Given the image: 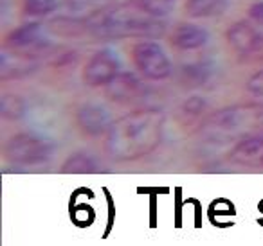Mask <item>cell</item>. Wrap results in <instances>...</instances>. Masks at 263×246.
Here are the masks:
<instances>
[{
	"mask_svg": "<svg viewBox=\"0 0 263 246\" xmlns=\"http://www.w3.org/2000/svg\"><path fill=\"white\" fill-rule=\"evenodd\" d=\"M209 42V33L200 26L195 24H182L173 31L172 44L182 51H195L202 49Z\"/></svg>",
	"mask_w": 263,
	"mask_h": 246,
	"instance_id": "10",
	"label": "cell"
},
{
	"mask_svg": "<svg viewBox=\"0 0 263 246\" xmlns=\"http://www.w3.org/2000/svg\"><path fill=\"white\" fill-rule=\"evenodd\" d=\"M130 2L134 8L141 9L152 16H157V18L168 15L175 4V0H130Z\"/></svg>",
	"mask_w": 263,
	"mask_h": 246,
	"instance_id": "15",
	"label": "cell"
},
{
	"mask_svg": "<svg viewBox=\"0 0 263 246\" xmlns=\"http://www.w3.org/2000/svg\"><path fill=\"white\" fill-rule=\"evenodd\" d=\"M249 16L258 20V22H263V2H258V4L252 6V8L249 9Z\"/></svg>",
	"mask_w": 263,
	"mask_h": 246,
	"instance_id": "19",
	"label": "cell"
},
{
	"mask_svg": "<svg viewBox=\"0 0 263 246\" xmlns=\"http://www.w3.org/2000/svg\"><path fill=\"white\" fill-rule=\"evenodd\" d=\"M62 173L67 174H90L98 173V163L92 156L85 155V153H76V155L69 156L62 167Z\"/></svg>",
	"mask_w": 263,
	"mask_h": 246,
	"instance_id": "13",
	"label": "cell"
},
{
	"mask_svg": "<svg viewBox=\"0 0 263 246\" xmlns=\"http://www.w3.org/2000/svg\"><path fill=\"white\" fill-rule=\"evenodd\" d=\"M231 162L247 167H263V137H249L240 140L229 155Z\"/></svg>",
	"mask_w": 263,
	"mask_h": 246,
	"instance_id": "8",
	"label": "cell"
},
{
	"mask_svg": "<svg viewBox=\"0 0 263 246\" xmlns=\"http://www.w3.org/2000/svg\"><path fill=\"white\" fill-rule=\"evenodd\" d=\"M42 44H44V26L38 22L26 24V26L15 29L6 38V45L15 49V51L38 49Z\"/></svg>",
	"mask_w": 263,
	"mask_h": 246,
	"instance_id": "9",
	"label": "cell"
},
{
	"mask_svg": "<svg viewBox=\"0 0 263 246\" xmlns=\"http://www.w3.org/2000/svg\"><path fill=\"white\" fill-rule=\"evenodd\" d=\"M229 0H187L186 15L191 18H213L226 13Z\"/></svg>",
	"mask_w": 263,
	"mask_h": 246,
	"instance_id": "11",
	"label": "cell"
},
{
	"mask_svg": "<svg viewBox=\"0 0 263 246\" xmlns=\"http://www.w3.org/2000/svg\"><path fill=\"white\" fill-rule=\"evenodd\" d=\"M52 146L34 135L20 133L11 137L4 146V156L9 163L16 166H38L49 160Z\"/></svg>",
	"mask_w": 263,
	"mask_h": 246,
	"instance_id": "3",
	"label": "cell"
},
{
	"mask_svg": "<svg viewBox=\"0 0 263 246\" xmlns=\"http://www.w3.org/2000/svg\"><path fill=\"white\" fill-rule=\"evenodd\" d=\"M247 90L249 94L258 95V97L263 95V69L251 76V79L247 81Z\"/></svg>",
	"mask_w": 263,
	"mask_h": 246,
	"instance_id": "18",
	"label": "cell"
},
{
	"mask_svg": "<svg viewBox=\"0 0 263 246\" xmlns=\"http://www.w3.org/2000/svg\"><path fill=\"white\" fill-rule=\"evenodd\" d=\"M132 61L141 74L148 79L162 81L172 74V61L164 49L150 40L139 42L132 49Z\"/></svg>",
	"mask_w": 263,
	"mask_h": 246,
	"instance_id": "4",
	"label": "cell"
},
{
	"mask_svg": "<svg viewBox=\"0 0 263 246\" xmlns=\"http://www.w3.org/2000/svg\"><path fill=\"white\" fill-rule=\"evenodd\" d=\"M119 58L112 51H99L83 69V81L88 87H106L119 74Z\"/></svg>",
	"mask_w": 263,
	"mask_h": 246,
	"instance_id": "6",
	"label": "cell"
},
{
	"mask_svg": "<svg viewBox=\"0 0 263 246\" xmlns=\"http://www.w3.org/2000/svg\"><path fill=\"white\" fill-rule=\"evenodd\" d=\"M227 42L233 49L241 54L243 59L249 61H259L263 59V34L258 33L251 24L236 22L227 29Z\"/></svg>",
	"mask_w": 263,
	"mask_h": 246,
	"instance_id": "5",
	"label": "cell"
},
{
	"mask_svg": "<svg viewBox=\"0 0 263 246\" xmlns=\"http://www.w3.org/2000/svg\"><path fill=\"white\" fill-rule=\"evenodd\" d=\"M58 9V0H26L24 13L27 16H45Z\"/></svg>",
	"mask_w": 263,
	"mask_h": 246,
	"instance_id": "16",
	"label": "cell"
},
{
	"mask_svg": "<svg viewBox=\"0 0 263 246\" xmlns=\"http://www.w3.org/2000/svg\"><path fill=\"white\" fill-rule=\"evenodd\" d=\"M78 126L88 137H99V135H105L106 131L112 126V117H110L108 110H105L103 106L94 105V102H88L80 108L76 115Z\"/></svg>",
	"mask_w": 263,
	"mask_h": 246,
	"instance_id": "7",
	"label": "cell"
},
{
	"mask_svg": "<svg viewBox=\"0 0 263 246\" xmlns=\"http://www.w3.org/2000/svg\"><path fill=\"white\" fill-rule=\"evenodd\" d=\"M26 113V102L15 94H4L0 99V115L4 119H20Z\"/></svg>",
	"mask_w": 263,
	"mask_h": 246,
	"instance_id": "14",
	"label": "cell"
},
{
	"mask_svg": "<svg viewBox=\"0 0 263 246\" xmlns=\"http://www.w3.org/2000/svg\"><path fill=\"white\" fill-rule=\"evenodd\" d=\"M184 113L186 115H191V117H197L204 112L205 108V101L202 97H190L186 102H184Z\"/></svg>",
	"mask_w": 263,
	"mask_h": 246,
	"instance_id": "17",
	"label": "cell"
},
{
	"mask_svg": "<svg viewBox=\"0 0 263 246\" xmlns=\"http://www.w3.org/2000/svg\"><path fill=\"white\" fill-rule=\"evenodd\" d=\"M137 87H139V81L134 74H117L108 85H106V90H108V95L116 101H126L132 95L136 94Z\"/></svg>",
	"mask_w": 263,
	"mask_h": 246,
	"instance_id": "12",
	"label": "cell"
},
{
	"mask_svg": "<svg viewBox=\"0 0 263 246\" xmlns=\"http://www.w3.org/2000/svg\"><path fill=\"white\" fill-rule=\"evenodd\" d=\"M164 120L159 108L136 110L114 120L105 140L108 156L117 162H130L150 155L162 140Z\"/></svg>",
	"mask_w": 263,
	"mask_h": 246,
	"instance_id": "1",
	"label": "cell"
},
{
	"mask_svg": "<svg viewBox=\"0 0 263 246\" xmlns=\"http://www.w3.org/2000/svg\"><path fill=\"white\" fill-rule=\"evenodd\" d=\"M88 27L101 38H157L166 33V24L141 9L114 8L90 16Z\"/></svg>",
	"mask_w": 263,
	"mask_h": 246,
	"instance_id": "2",
	"label": "cell"
}]
</instances>
